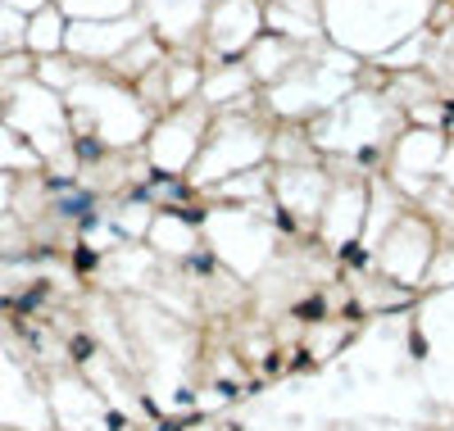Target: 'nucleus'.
I'll return each instance as SVG.
<instances>
[{"label":"nucleus","mask_w":454,"mask_h":431,"mask_svg":"<svg viewBox=\"0 0 454 431\" xmlns=\"http://www.w3.org/2000/svg\"><path fill=\"white\" fill-rule=\"evenodd\" d=\"M269 154V128L241 119V109L214 114V123L205 132V145L192 164V182L200 186H223L227 177H241V168L250 173L254 164H263Z\"/></svg>","instance_id":"obj_1"},{"label":"nucleus","mask_w":454,"mask_h":431,"mask_svg":"<svg viewBox=\"0 0 454 431\" xmlns=\"http://www.w3.org/2000/svg\"><path fill=\"white\" fill-rule=\"evenodd\" d=\"M214 123V109H205L200 100H186V105H173L164 119L150 123V137H145V154H150V168L160 177H186L196 164V154L205 145V132Z\"/></svg>","instance_id":"obj_2"},{"label":"nucleus","mask_w":454,"mask_h":431,"mask_svg":"<svg viewBox=\"0 0 454 431\" xmlns=\"http://www.w3.org/2000/svg\"><path fill=\"white\" fill-rule=\"evenodd\" d=\"M368 246H377L372 255L387 278H395L400 286H419L436 259V231L423 214H404V218H391L387 231H377Z\"/></svg>","instance_id":"obj_3"},{"label":"nucleus","mask_w":454,"mask_h":431,"mask_svg":"<svg viewBox=\"0 0 454 431\" xmlns=\"http://www.w3.org/2000/svg\"><path fill=\"white\" fill-rule=\"evenodd\" d=\"M269 32L263 27V0H209L205 10V23H200V46L232 64V59H246V51Z\"/></svg>","instance_id":"obj_4"}]
</instances>
